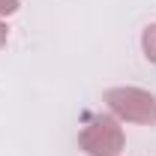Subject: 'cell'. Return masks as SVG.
Wrapping results in <instances>:
<instances>
[{
  "mask_svg": "<svg viewBox=\"0 0 156 156\" xmlns=\"http://www.w3.org/2000/svg\"><path fill=\"white\" fill-rule=\"evenodd\" d=\"M105 105L117 120L153 126L156 123V96L141 87H111L105 90Z\"/></svg>",
  "mask_w": 156,
  "mask_h": 156,
  "instance_id": "6da1fadb",
  "label": "cell"
},
{
  "mask_svg": "<svg viewBox=\"0 0 156 156\" xmlns=\"http://www.w3.org/2000/svg\"><path fill=\"white\" fill-rule=\"evenodd\" d=\"M78 144L87 156H120L126 135H123V126L114 114H99L81 129Z\"/></svg>",
  "mask_w": 156,
  "mask_h": 156,
  "instance_id": "7a4b0ae2",
  "label": "cell"
},
{
  "mask_svg": "<svg viewBox=\"0 0 156 156\" xmlns=\"http://www.w3.org/2000/svg\"><path fill=\"white\" fill-rule=\"evenodd\" d=\"M141 48H144V57L156 66V24H147L144 33H141Z\"/></svg>",
  "mask_w": 156,
  "mask_h": 156,
  "instance_id": "3957f363",
  "label": "cell"
},
{
  "mask_svg": "<svg viewBox=\"0 0 156 156\" xmlns=\"http://www.w3.org/2000/svg\"><path fill=\"white\" fill-rule=\"evenodd\" d=\"M18 0H0V18H3V15H15V12H18Z\"/></svg>",
  "mask_w": 156,
  "mask_h": 156,
  "instance_id": "277c9868",
  "label": "cell"
},
{
  "mask_svg": "<svg viewBox=\"0 0 156 156\" xmlns=\"http://www.w3.org/2000/svg\"><path fill=\"white\" fill-rule=\"evenodd\" d=\"M6 39H9V27H6V24L0 21V48L6 45Z\"/></svg>",
  "mask_w": 156,
  "mask_h": 156,
  "instance_id": "5b68a950",
  "label": "cell"
}]
</instances>
